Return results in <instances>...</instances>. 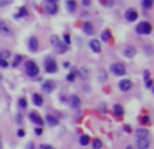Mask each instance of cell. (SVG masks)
Segmentation results:
<instances>
[{
  "label": "cell",
  "instance_id": "cell-1",
  "mask_svg": "<svg viewBox=\"0 0 154 149\" xmlns=\"http://www.w3.org/2000/svg\"><path fill=\"white\" fill-rule=\"evenodd\" d=\"M50 42H52L53 46L56 48L57 53L62 54V53H66V52H68V46L57 35H52V37H50Z\"/></svg>",
  "mask_w": 154,
  "mask_h": 149
},
{
  "label": "cell",
  "instance_id": "cell-2",
  "mask_svg": "<svg viewBox=\"0 0 154 149\" xmlns=\"http://www.w3.org/2000/svg\"><path fill=\"white\" fill-rule=\"evenodd\" d=\"M25 69H26V73H27L30 77H35V76L38 74V72H39L37 64H35L34 61H31V60H27L25 62Z\"/></svg>",
  "mask_w": 154,
  "mask_h": 149
},
{
  "label": "cell",
  "instance_id": "cell-3",
  "mask_svg": "<svg viewBox=\"0 0 154 149\" xmlns=\"http://www.w3.org/2000/svg\"><path fill=\"white\" fill-rule=\"evenodd\" d=\"M135 31L138 34H142V35H146V34H150L151 33V25L149 22H141L138 23L137 27H135Z\"/></svg>",
  "mask_w": 154,
  "mask_h": 149
},
{
  "label": "cell",
  "instance_id": "cell-4",
  "mask_svg": "<svg viewBox=\"0 0 154 149\" xmlns=\"http://www.w3.org/2000/svg\"><path fill=\"white\" fill-rule=\"evenodd\" d=\"M111 72L115 76H123V74H126V67L122 64V62H115V64H112L109 67Z\"/></svg>",
  "mask_w": 154,
  "mask_h": 149
},
{
  "label": "cell",
  "instance_id": "cell-5",
  "mask_svg": "<svg viewBox=\"0 0 154 149\" xmlns=\"http://www.w3.org/2000/svg\"><path fill=\"white\" fill-rule=\"evenodd\" d=\"M0 34L3 37H12L14 35V31L11 26L8 25L6 21H0Z\"/></svg>",
  "mask_w": 154,
  "mask_h": 149
},
{
  "label": "cell",
  "instance_id": "cell-6",
  "mask_svg": "<svg viewBox=\"0 0 154 149\" xmlns=\"http://www.w3.org/2000/svg\"><path fill=\"white\" fill-rule=\"evenodd\" d=\"M43 65H45V71L47 72V73H56L57 72V62L53 60L52 57L46 58Z\"/></svg>",
  "mask_w": 154,
  "mask_h": 149
},
{
  "label": "cell",
  "instance_id": "cell-7",
  "mask_svg": "<svg viewBox=\"0 0 154 149\" xmlns=\"http://www.w3.org/2000/svg\"><path fill=\"white\" fill-rule=\"evenodd\" d=\"M57 85H56V82H54V80H46V82L42 84V91L46 94H50V92L54 91Z\"/></svg>",
  "mask_w": 154,
  "mask_h": 149
},
{
  "label": "cell",
  "instance_id": "cell-8",
  "mask_svg": "<svg viewBox=\"0 0 154 149\" xmlns=\"http://www.w3.org/2000/svg\"><path fill=\"white\" fill-rule=\"evenodd\" d=\"M124 16H126V19L129 22H134V21H137V18H138V12H137V10H134V8H129V10L126 11Z\"/></svg>",
  "mask_w": 154,
  "mask_h": 149
},
{
  "label": "cell",
  "instance_id": "cell-9",
  "mask_svg": "<svg viewBox=\"0 0 154 149\" xmlns=\"http://www.w3.org/2000/svg\"><path fill=\"white\" fill-rule=\"evenodd\" d=\"M45 11H46V14L54 15L58 11V6H57V3H47L45 6Z\"/></svg>",
  "mask_w": 154,
  "mask_h": 149
},
{
  "label": "cell",
  "instance_id": "cell-10",
  "mask_svg": "<svg viewBox=\"0 0 154 149\" xmlns=\"http://www.w3.org/2000/svg\"><path fill=\"white\" fill-rule=\"evenodd\" d=\"M135 53H137V50H135L134 46H131V45H129V46H126L123 49V56L127 57V58H133L135 56Z\"/></svg>",
  "mask_w": 154,
  "mask_h": 149
},
{
  "label": "cell",
  "instance_id": "cell-11",
  "mask_svg": "<svg viewBox=\"0 0 154 149\" xmlns=\"http://www.w3.org/2000/svg\"><path fill=\"white\" fill-rule=\"evenodd\" d=\"M131 87H133V83L130 82L129 79H123V80H120L119 82V88L122 89V91H130L131 89Z\"/></svg>",
  "mask_w": 154,
  "mask_h": 149
},
{
  "label": "cell",
  "instance_id": "cell-12",
  "mask_svg": "<svg viewBox=\"0 0 154 149\" xmlns=\"http://www.w3.org/2000/svg\"><path fill=\"white\" fill-rule=\"evenodd\" d=\"M28 49H30V52H37L38 50V39L35 38V37H31V38L28 39Z\"/></svg>",
  "mask_w": 154,
  "mask_h": 149
},
{
  "label": "cell",
  "instance_id": "cell-13",
  "mask_svg": "<svg viewBox=\"0 0 154 149\" xmlns=\"http://www.w3.org/2000/svg\"><path fill=\"white\" fill-rule=\"evenodd\" d=\"M83 30H84V33L87 34V35H93V34H95L93 25H92V23H89V22H85L84 26H83Z\"/></svg>",
  "mask_w": 154,
  "mask_h": 149
},
{
  "label": "cell",
  "instance_id": "cell-14",
  "mask_svg": "<svg viewBox=\"0 0 154 149\" xmlns=\"http://www.w3.org/2000/svg\"><path fill=\"white\" fill-rule=\"evenodd\" d=\"M89 46H91V49L93 50L95 53H100V50H102L100 41H97V39H92L91 42H89Z\"/></svg>",
  "mask_w": 154,
  "mask_h": 149
},
{
  "label": "cell",
  "instance_id": "cell-15",
  "mask_svg": "<svg viewBox=\"0 0 154 149\" xmlns=\"http://www.w3.org/2000/svg\"><path fill=\"white\" fill-rule=\"evenodd\" d=\"M30 119H31L34 123L38 125V126H42L43 125V119L39 117V114H37V113H30Z\"/></svg>",
  "mask_w": 154,
  "mask_h": 149
},
{
  "label": "cell",
  "instance_id": "cell-16",
  "mask_svg": "<svg viewBox=\"0 0 154 149\" xmlns=\"http://www.w3.org/2000/svg\"><path fill=\"white\" fill-rule=\"evenodd\" d=\"M135 136H137L138 140H143V138H147V136H149V130L147 129H143L141 128L135 131Z\"/></svg>",
  "mask_w": 154,
  "mask_h": 149
},
{
  "label": "cell",
  "instance_id": "cell-17",
  "mask_svg": "<svg viewBox=\"0 0 154 149\" xmlns=\"http://www.w3.org/2000/svg\"><path fill=\"white\" fill-rule=\"evenodd\" d=\"M69 102H70V104H72V107H74V109H78V107H80V104H81L80 98H78V96H76V95L70 96Z\"/></svg>",
  "mask_w": 154,
  "mask_h": 149
},
{
  "label": "cell",
  "instance_id": "cell-18",
  "mask_svg": "<svg viewBox=\"0 0 154 149\" xmlns=\"http://www.w3.org/2000/svg\"><path fill=\"white\" fill-rule=\"evenodd\" d=\"M149 145H150V142H149V140H147V138L138 140V141H137L138 149H147V148H149Z\"/></svg>",
  "mask_w": 154,
  "mask_h": 149
},
{
  "label": "cell",
  "instance_id": "cell-19",
  "mask_svg": "<svg viewBox=\"0 0 154 149\" xmlns=\"http://www.w3.org/2000/svg\"><path fill=\"white\" fill-rule=\"evenodd\" d=\"M32 102H34L35 106H42L43 104V99L39 94H32Z\"/></svg>",
  "mask_w": 154,
  "mask_h": 149
},
{
  "label": "cell",
  "instance_id": "cell-20",
  "mask_svg": "<svg viewBox=\"0 0 154 149\" xmlns=\"http://www.w3.org/2000/svg\"><path fill=\"white\" fill-rule=\"evenodd\" d=\"M77 74H78L81 79H87L88 76H89V69H88L87 67H83V68H80V69H78Z\"/></svg>",
  "mask_w": 154,
  "mask_h": 149
},
{
  "label": "cell",
  "instance_id": "cell-21",
  "mask_svg": "<svg viewBox=\"0 0 154 149\" xmlns=\"http://www.w3.org/2000/svg\"><path fill=\"white\" fill-rule=\"evenodd\" d=\"M77 8V3L74 1V0H68L66 1V10L69 11V12H74Z\"/></svg>",
  "mask_w": 154,
  "mask_h": 149
},
{
  "label": "cell",
  "instance_id": "cell-22",
  "mask_svg": "<svg viewBox=\"0 0 154 149\" xmlns=\"http://www.w3.org/2000/svg\"><path fill=\"white\" fill-rule=\"evenodd\" d=\"M46 122H47L50 126H57V125H58V119L54 118L53 115H47V117H46Z\"/></svg>",
  "mask_w": 154,
  "mask_h": 149
},
{
  "label": "cell",
  "instance_id": "cell-23",
  "mask_svg": "<svg viewBox=\"0 0 154 149\" xmlns=\"http://www.w3.org/2000/svg\"><path fill=\"white\" fill-rule=\"evenodd\" d=\"M97 79L100 82H105V80H107V72H105L104 69H100V71L97 72Z\"/></svg>",
  "mask_w": 154,
  "mask_h": 149
},
{
  "label": "cell",
  "instance_id": "cell-24",
  "mask_svg": "<svg viewBox=\"0 0 154 149\" xmlns=\"http://www.w3.org/2000/svg\"><path fill=\"white\" fill-rule=\"evenodd\" d=\"M89 141H91V138H89V136H87V134H84V136H81V137H80V144L83 146L88 145V144H89Z\"/></svg>",
  "mask_w": 154,
  "mask_h": 149
},
{
  "label": "cell",
  "instance_id": "cell-25",
  "mask_svg": "<svg viewBox=\"0 0 154 149\" xmlns=\"http://www.w3.org/2000/svg\"><path fill=\"white\" fill-rule=\"evenodd\" d=\"M27 15V10H26V7H20V10H19V14L15 15V18L19 19V18H23V16H26Z\"/></svg>",
  "mask_w": 154,
  "mask_h": 149
},
{
  "label": "cell",
  "instance_id": "cell-26",
  "mask_svg": "<svg viewBox=\"0 0 154 149\" xmlns=\"http://www.w3.org/2000/svg\"><path fill=\"white\" fill-rule=\"evenodd\" d=\"M114 111H115V114L118 117L123 115V107L120 106V104H115V106H114Z\"/></svg>",
  "mask_w": 154,
  "mask_h": 149
},
{
  "label": "cell",
  "instance_id": "cell-27",
  "mask_svg": "<svg viewBox=\"0 0 154 149\" xmlns=\"http://www.w3.org/2000/svg\"><path fill=\"white\" fill-rule=\"evenodd\" d=\"M23 60V57L20 56V54H18V56H15V60L12 61V67H18V65L20 64V61Z\"/></svg>",
  "mask_w": 154,
  "mask_h": 149
},
{
  "label": "cell",
  "instance_id": "cell-28",
  "mask_svg": "<svg viewBox=\"0 0 154 149\" xmlns=\"http://www.w3.org/2000/svg\"><path fill=\"white\" fill-rule=\"evenodd\" d=\"M151 6H153V1H151V0H142V7L143 8L149 10V8H151Z\"/></svg>",
  "mask_w": 154,
  "mask_h": 149
},
{
  "label": "cell",
  "instance_id": "cell-29",
  "mask_svg": "<svg viewBox=\"0 0 154 149\" xmlns=\"http://www.w3.org/2000/svg\"><path fill=\"white\" fill-rule=\"evenodd\" d=\"M10 56H11V53L8 50H1V52H0V58H1V60H7Z\"/></svg>",
  "mask_w": 154,
  "mask_h": 149
},
{
  "label": "cell",
  "instance_id": "cell-30",
  "mask_svg": "<svg viewBox=\"0 0 154 149\" xmlns=\"http://www.w3.org/2000/svg\"><path fill=\"white\" fill-rule=\"evenodd\" d=\"M109 38H111V33H109L108 30H104V31L102 33V39L103 41H108Z\"/></svg>",
  "mask_w": 154,
  "mask_h": 149
},
{
  "label": "cell",
  "instance_id": "cell-31",
  "mask_svg": "<svg viewBox=\"0 0 154 149\" xmlns=\"http://www.w3.org/2000/svg\"><path fill=\"white\" fill-rule=\"evenodd\" d=\"M74 76H77V71H72V73H69L66 76V80H68V82H73Z\"/></svg>",
  "mask_w": 154,
  "mask_h": 149
},
{
  "label": "cell",
  "instance_id": "cell-32",
  "mask_svg": "<svg viewBox=\"0 0 154 149\" xmlns=\"http://www.w3.org/2000/svg\"><path fill=\"white\" fill-rule=\"evenodd\" d=\"M92 145H93L95 149H100L102 148V141H100V140H95V141L92 142Z\"/></svg>",
  "mask_w": 154,
  "mask_h": 149
},
{
  "label": "cell",
  "instance_id": "cell-33",
  "mask_svg": "<svg viewBox=\"0 0 154 149\" xmlns=\"http://www.w3.org/2000/svg\"><path fill=\"white\" fill-rule=\"evenodd\" d=\"M19 106H20L22 109H26V107H27V100H26L25 98L19 99Z\"/></svg>",
  "mask_w": 154,
  "mask_h": 149
},
{
  "label": "cell",
  "instance_id": "cell-34",
  "mask_svg": "<svg viewBox=\"0 0 154 149\" xmlns=\"http://www.w3.org/2000/svg\"><path fill=\"white\" fill-rule=\"evenodd\" d=\"M64 43H65L66 46H68V45H69V43H70V37L68 35V34H65V35H64Z\"/></svg>",
  "mask_w": 154,
  "mask_h": 149
},
{
  "label": "cell",
  "instance_id": "cell-35",
  "mask_svg": "<svg viewBox=\"0 0 154 149\" xmlns=\"http://www.w3.org/2000/svg\"><path fill=\"white\" fill-rule=\"evenodd\" d=\"M8 65V62H7V60H0V67H3V68H6Z\"/></svg>",
  "mask_w": 154,
  "mask_h": 149
},
{
  "label": "cell",
  "instance_id": "cell-36",
  "mask_svg": "<svg viewBox=\"0 0 154 149\" xmlns=\"http://www.w3.org/2000/svg\"><path fill=\"white\" fill-rule=\"evenodd\" d=\"M151 85H153V80H151V79L146 80V87L147 88H151Z\"/></svg>",
  "mask_w": 154,
  "mask_h": 149
},
{
  "label": "cell",
  "instance_id": "cell-37",
  "mask_svg": "<svg viewBox=\"0 0 154 149\" xmlns=\"http://www.w3.org/2000/svg\"><path fill=\"white\" fill-rule=\"evenodd\" d=\"M34 131H35V134H37V136H41V134H42V129H41V128H37Z\"/></svg>",
  "mask_w": 154,
  "mask_h": 149
},
{
  "label": "cell",
  "instance_id": "cell-38",
  "mask_svg": "<svg viewBox=\"0 0 154 149\" xmlns=\"http://www.w3.org/2000/svg\"><path fill=\"white\" fill-rule=\"evenodd\" d=\"M143 76H145V80H149V76H150V72H149V71H145V72H143Z\"/></svg>",
  "mask_w": 154,
  "mask_h": 149
},
{
  "label": "cell",
  "instance_id": "cell-39",
  "mask_svg": "<svg viewBox=\"0 0 154 149\" xmlns=\"http://www.w3.org/2000/svg\"><path fill=\"white\" fill-rule=\"evenodd\" d=\"M18 136H19V137H23V136H25V130H23V129H19V130H18Z\"/></svg>",
  "mask_w": 154,
  "mask_h": 149
},
{
  "label": "cell",
  "instance_id": "cell-40",
  "mask_svg": "<svg viewBox=\"0 0 154 149\" xmlns=\"http://www.w3.org/2000/svg\"><path fill=\"white\" fill-rule=\"evenodd\" d=\"M41 149H54V148L50 146V145H45V144H43V145H41Z\"/></svg>",
  "mask_w": 154,
  "mask_h": 149
},
{
  "label": "cell",
  "instance_id": "cell-41",
  "mask_svg": "<svg viewBox=\"0 0 154 149\" xmlns=\"http://www.w3.org/2000/svg\"><path fill=\"white\" fill-rule=\"evenodd\" d=\"M141 122H142V123H147V122H149V118H147V117L141 118Z\"/></svg>",
  "mask_w": 154,
  "mask_h": 149
},
{
  "label": "cell",
  "instance_id": "cell-42",
  "mask_svg": "<svg viewBox=\"0 0 154 149\" xmlns=\"http://www.w3.org/2000/svg\"><path fill=\"white\" fill-rule=\"evenodd\" d=\"M83 4H84L85 7H88V6L91 4V0H83Z\"/></svg>",
  "mask_w": 154,
  "mask_h": 149
},
{
  "label": "cell",
  "instance_id": "cell-43",
  "mask_svg": "<svg viewBox=\"0 0 154 149\" xmlns=\"http://www.w3.org/2000/svg\"><path fill=\"white\" fill-rule=\"evenodd\" d=\"M16 119H18V123H22V117H20V115H18Z\"/></svg>",
  "mask_w": 154,
  "mask_h": 149
},
{
  "label": "cell",
  "instance_id": "cell-44",
  "mask_svg": "<svg viewBox=\"0 0 154 149\" xmlns=\"http://www.w3.org/2000/svg\"><path fill=\"white\" fill-rule=\"evenodd\" d=\"M27 149H34V145H32L31 142H30V144H28V146H27Z\"/></svg>",
  "mask_w": 154,
  "mask_h": 149
},
{
  "label": "cell",
  "instance_id": "cell-45",
  "mask_svg": "<svg viewBox=\"0 0 154 149\" xmlns=\"http://www.w3.org/2000/svg\"><path fill=\"white\" fill-rule=\"evenodd\" d=\"M47 3H57V0H46Z\"/></svg>",
  "mask_w": 154,
  "mask_h": 149
},
{
  "label": "cell",
  "instance_id": "cell-46",
  "mask_svg": "<svg viewBox=\"0 0 154 149\" xmlns=\"http://www.w3.org/2000/svg\"><path fill=\"white\" fill-rule=\"evenodd\" d=\"M126 149H134V148L131 145H129V146H126Z\"/></svg>",
  "mask_w": 154,
  "mask_h": 149
},
{
  "label": "cell",
  "instance_id": "cell-47",
  "mask_svg": "<svg viewBox=\"0 0 154 149\" xmlns=\"http://www.w3.org/2000/svg\"><path fill=\"white\" fill-rule=\"evenodd\" d=\"M0 60H1V58H0Z\"/></svg>",
  "mask_w": 154,
  "mask_h": 149
}]
</instances>
